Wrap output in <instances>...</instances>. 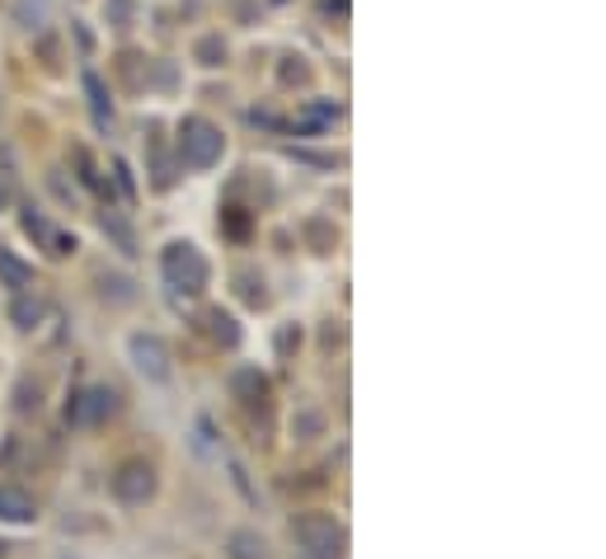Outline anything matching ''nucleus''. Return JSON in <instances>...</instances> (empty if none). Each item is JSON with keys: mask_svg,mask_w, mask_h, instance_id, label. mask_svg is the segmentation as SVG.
<instances>
[{"mask_svg": "<svg viewBox=\"0 0 606 559\" xmlns=\"http://www.w3.org/2000/svg\"><path fill=\"white\" fill-rule=\"evenodd\" d=\"M292 540L306 559H348V522L334 512H301L292 522Z\"/></svg>", "mask_w": 606, "mask_h": 559, "instance_id": "f257e3e1", "label": "nucleus"}, {"mask_svg": "<svg viewBox=\"0 0 606 559\" xmlns=\"http://www.w3.org/2000/svg\"><path fill=\"white\" fill-rule=\"evenodd\" d=\"M161 277L183 297H202L212 287V263L193 240H169L161 250Z\"/></svg>", "mask_w": 606, "mask_h": 559, "instance_id": "f03ea898", "label": "nucleus"}, {"mask_svg": "<svg viewBox=\"0 0 606 559\" xmlns=\"http://www.w3.org/2000/svg\"><path fill=\"white\" fill-rule=\"evenodd\" d=\"M175 151L189 169H212V165H222V155H226V132L207 118H183L175 132Z\"/></svg>", "mask_w": 606, "mask_h": 559, "instance_id": "7ed1b4c3", "label": "nucleus"}, {"mask_svg": "<svg viewBox=\"0 0 606 559\" xmlns=\"http://www.w3.org/2000/svg\"><path fill=\"white\" fill-rule=\"evenodd\" d=\"M122 353H128L132 371L146 385H169V381H175V357H169V344L155 330H132L128 338H122Z\"/></svg>", "mask_w": 606, "mask_h": 559, "instance_id": "20e7f679", "label": "nucleus"}, {"mask_svg": "<svg viewBox=\"0 0 606 559\" xmlns=\"http://www.w3.org/2000/svg\"><path fill=\"white\" fill-rule=\"evenodd\" d=\"M108 493L122 508H146L155 493H161V475H155L151 461H122L114 475H108Z\"/></svg>", "mask_w": 606, "mask_h": 559, "instance_id": "39448f33", "label": "nucleus"}, {"mask_svg": "<svg viewBox=\"0 0 606 559\" xmlns=\"http://www.w3.org/2000/svg\"><path fill=\"white\" fill-rule=\"evenodd\" d=\"M0 526H5V532H28V526H38V503L24 485H0Z\"/></svg>", "mask_w": 606, "mask_h": 559, "instance_id": "423d86ee", "label": "nucleus"}, {"mask_svg": "<svg viewBox=\"0 0 606 559\" xmlns=\"http://www.w3.org/2000/svg\"><path fill=\"white\" fill-rule=\"evenodd\" d=\"M114 409H118V395L108 391V385H85V391L71 400L67 414L75 418V424H104Z\"/></svg>", "mask_w": 606, "mask_h": 559, "instance_id": "0eeeda50", "label": "nucleus"}, {"mask_svg": "<svg viewBox=\"0 0 606 559\" xmlns=\"http://www.w3.org/2000/svg\"><path fill=\"white\" fill-rule=\"evenodd\" d=\"M226 559H273V546L254 526H236V532L226 536Z\"/></svg>", "mask_w": 606, "mask_h": 559, "instance_id": "6e6552de", "label": "nucleus"}, {"mask_svg": "<svg viewBox=\"0 0 606 559\" xmlns=\"http://www.w3.org/2000/svg\"><path fill=\"white\" fill-rule=\"evenodd\" d=\"M230 395L240 400V405H263V395H269V377H263L259 367H236L230 371Z\"/></svg>", "mask_w": 606, "mask_h": 559, "instance_id": "1a4fd4ad", "label": "nucleus"}, {"mask_svg": "<svg viewBox=\"0 0 606 559\" xmlns=\"http://www.w3.org/2000/svg\"><path fill=\"white\" fill-rule=\"evenodd\" d=\"M0 287L10 292H24V287H34V263H24L14 250H0Z\"/></svg>", "mask_w": 606, "mask_h": 559, "instance_id": "9d476101", "label": "nucleus"}, {"mask_svg": "<svg viewBox=\"0 0 606 559\" xmlns=\"http://www.w3.org/2000/svg\"><path fill=\"white\" fill-rule=\"evenodd\" d=\"M48 316V306H43V297H34V292H14V301H10V320H14V330H38V320Z\"/></svg>", "mask_w": 606, "mask_h": 559, "instance_id": "9b49d317", "label": "nucleus"}, {"mask_svg": "<svg viewBox=\"0 0 606 559\" xmlns=\"http://www.w3.org/2000/svg\"><path fill=\"white\" fill-rule=\"evenodd\" d=\"M14 24L24 34H43L52 24V0H14Z\"/></svg>", "mask_w": 606, "mask_h": 559, "instance_id": "f8f14e48", "label": "nucleus"}, {"mask_svg": "<svg viewBox=\"0 0 606 559\" xmlns=\"http://www.w3.org/2000/svg\"><path fill=\"white\" fill-rule=\"evenodd\" d=\"M207 334H212L222 348H240V338H245V334H240V320L230 316V310H222V306L207 310Z\"/></svg>", "mask_w": 606, "mask_h": 559, "instance_id": "ddd939ff", "label": "nucleus"}, {"mask_svg": "<svg viewBox=\"0 0 606 559\" xmlns=\"http://www.w3.org/2000/svg\"><path fill=\"white\" fill-rule=\"evenodd\" d=\"M320 432H324V414L320 409L301 405L297 414H292V438H320Z\"/></svg>", "mask_w": 606, "mask_h": 559, "instance_id": "4468645a", "label": "nucleus"}, {"mask_svg": "<svg viewBox=\"0 0 606 559\" xmlns=\"http://www.w3.org/2000/svg\"><path fill=\"white\" fill-rule=\"evenodd\" d=\"M85 95H90V104H95V118H99V122H108V118H114V104H108V95H104V81H99L95 71L85 75Z\"/></svg>", "mask_w": 606, "mask_h": 559, "instance_id": "2eb2a0df", "label": "nucleus"}, {"mask_svg": "<svg viewBox=\"0 0 606 559\" xmlns=\"http://www.w3.org/2000/svg\"><path fill=\"white\" fill-rule=\"evenodd\" d=\"M104 20L114 24V28H128L136 20V0H108L104 5Z\"/></svg>", "mask_w": 606, "mask_h": 559, "instance_id": "dca6fc26", "label": "nucleus"}, {"mask_svg": "<svg viewBox=\"0 0 606 559\" xmlns=\"http://www.w3.org/2000/svg\"><path fill=\"white\" fill-rule=\"evenodd\" d=\"M240 292H245V301H250V306H263V301H269V292H263V277H254V273H245L240 277Z\"/></svg>", "mask_w": 606, "mask_h": 559, "instance_id": "f3484780", "label": "nucleus"}, {"mask_svg": "<svg viewBox=\"0 0 606 559\" xmlns=\"http://www.w3.org/2000/svg\"><path fill=\"white\" fill-rule=\"evenodd\" d=\"M198 57H202V67H216V61L226 57V48H222V38H202V43H198Z\"/></svg>", "mask_w": 606, "mask_h": 559, "instance_id": "a211bd4d", "label": "nucleus"}, {"mask_svg": "<svg viewBox=\"0 0 606 559\" xmlns=\"http://www.w3.org/2000/svg\"><path fill=\"white\" fill-rule=\"evenodd\" d=\"M14 198H20V193H14V175H10V169H0V212H10Z\"/></svg>", "mask_w": 606, "mask_h": 559, "instance_id": "6ab92c4d", "label": "nucleus"}]
</instances>
